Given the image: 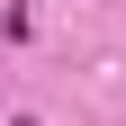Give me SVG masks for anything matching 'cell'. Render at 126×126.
Listing matches in <instances>:
<instances>
[{
    "label": "cell",
    "instance_id": "cell-1",
    "mask_svg": "<svg viewBox=\"0 0 126 126\" xmlns=\"http://www.w3.org/2000/svg\"><path fill=\"white\" fill-rule=\"evenodd\" d=\"M18 126H36V117H18Z\"/></svg>",
    "mask_w": 126,
    "mask_h": 126
}]
</instances>
